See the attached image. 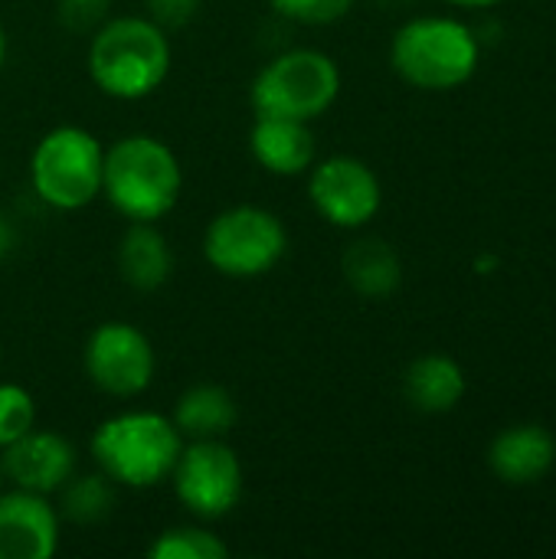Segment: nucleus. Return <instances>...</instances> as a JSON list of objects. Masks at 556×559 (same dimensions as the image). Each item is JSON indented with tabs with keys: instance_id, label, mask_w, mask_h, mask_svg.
Returning a JSON list of instances; mask_svg holds the SVG:
<instances>
[{
	"instance_id": "24",
	"label": "nucleus",
	"mask_w": 556,
	"mask_h": 559,
	"mask_svg": "<svg viewBox=\"0 0 556 559\" xmlns=\"http://www.w3.org/2000/svg\"><path fill=\"white\" fill-rule=\"evenodd\" d=\"M200 3L203 0H144V10H147L144 16L154 20L164 33H174L197 20Z\"/></svg>"
},
{
	"instance_id": "14",
	"label": "nucleus",
	"mask_w": 556,
	"mask_h": 559,
	"mask_svg": "<svg viewBox=\"0 0 556 559\" xmlns=\"http://www.w3.org/2000/svg\"><path fill=\"white\" fill-rule=\"evenodd\" d=\"M556 462V442L554 436L537 426V423H521V426H508L505 432L495 436L492 449H488V465L492 472L514 488L534 485L541 481Z\"/></svg>"
},
{
	"instance_id": "28",
	"label": "nucleus",
	"mask_w": 556,
	"mask_h": 559,
	"mask_svg": "<svg viewBox=\"0 0 556 559\" xmlns=\"http://www.w3.org/2000/svg\"><path fill=\"white\" fill-rule=\"evenodd\" d=\"M3 62H7V29L0 23V69H3Z\"/></svg>"
},
{
	"instance_id": "6",
	"label": "nucleus",
	"mask_w": 556,
	"mask_h": 559,
	"mask_svg": "<svg viewBox=\"0 0 556 559\" xmlns=\"http://www.w3.org/2000/svg\"><path fill=\"white\" fill-rule=\"evenodd\" d=\"M102 164L105 144L92 131L79 124H59L46 131L29 154L33 193L62 213L85 210L102 197Z\"/></svg>"
},
{
	"instance_id": "22",
	"label": "nucleus",
	"mask_w": 556,
	"mask_h": 559,
	"mask_svg": "<svg viewBox=\"0 0 556 559\" xmlns=\"http://www.w3.org/2000/svg\"><path fill=\"white\" fill-rule=\"evenodd\" d=\"M357 0H269V7L301 26H331L354 10Z\"/></svg>"
},
{
	"instance_id": "11",
	"label": "nucleus",
	"mask_w": 556,
	"mask_h": 559,
	"mask_svg": "<svg viewBox=\"0 0 556 559\" xmlns=\"http://www.w3.org/2000/svg\"><path fill=\"white\" fill-rule=\"evenodd\" d=\"M79 472L75 445L49 429H29L23 439L0 452V475L10 488H23L33 495L52 498L72 475Z\"/></svg>"
},
{
	"instance_id": "29",
	"label": "nucleus",
	"mask_w": 556,
	"mask_h": 559,
	"mask_svg": "<svg viewBox=\"0 0 556 559\" xmlns=\"http://www.w3.org/2000/svg\"><path fill=\"white\" fill-rule=\"evenodd\" d=\"M0 367H3V350H0Z\"/></svg>"
},
{
	"instance_id": "18",
	"label": "nucleus",
	"mask_w": 556,
	"mask_h": 559,
	"mask_svg": "<svg viewBox=\"0 0 556 559\" xmlns=\"http://www.w3.org/2000/svg\"><path fill=\"white\" fill-rule=\"evenodd\" d=\"M341 275L351 285V292H357L360 298L370 301H383L390 298L400 282H403V262L397 255V249L380 239V236H364L354 239L344 255H341Z\"/></svg>"
},
{
	"instance_id": "10",
	"label": "nucleus",
	"mask_w": 556,
	"mask_h": 559,
	"mask_svg": "<svg viewBox=\"0 0 556 559\" xmlns=\"http://www.w3.org/2000/svg\"><path fill=\"white\" fill-rule=\"evenodd\" d=\"M308 200L324 223L338 229H364L383 206V187L367 160L334 154L311 164Z\"/></svg>"
},
{
	"instance_id": "15",
	"label": "nucleus",
	"mask_w": 556,
	"mask_h": 559,
	"mask_svg": "<svg viewBox=\"0 0 556 559\" xmlns=\"http://www.w3.org/2000/svg\"><path fill=\"white\" fill-rule=\"evenodd\" d=\"M115 265L131 292L151 295L167 285L174 272V252L157 223H128V229L118 239Z\"/></svg>"
},
{
	"instance_id": "26",
	"label": "nucleus",
	"mask_w": 556,
	"mask_h": 559,
	"mask_svg": "<svg viewBox=\"0 0 556 559\" xmlns=\"http://www.w3.org/2000/svg\"><path fill=\"white\" fill-rule=\"evenodd\" d=\"M452 7H465V10H488V7H498L505 0H446Z\"/></svg>"
},
{
	"instance_id": "19",
	"label": "nucleus",
	"mask_w": 556,
	"mask_h": 559,
	"mask_svg": "<svg viewBox=\"0 0 556 559\" xmlns=\"http://www.w3.org/2000/svg\"><path fill=\"white\" fill-rule=\"evenodd\" d=\"M115 491L118 485L102 475V472H92V475H72L56 495H59V518L72 521V524H82V527H92V524H102L111 508H115Z\"/></svg>"
},
{
	"instance_id": "20",
	"label": "nucleus",
	"mask_w": 556,
	"mask_h": 559,
	"mask_svg": "<svg viewBox=\"0 0 556 559\" xmlns=\"http://www.w3.org/2000/svg\"><path fill=\"white\" fill-rule=\"evenodd\" d=\"M151 559H226L229 547L203 524H180V527H167L161 531L151 547Z\"/></svg>"
},
{
	"instance_id": "3",
	"label": "nucleus",
	"mask_w": 556,
	"mask_h": 559,
	"mask_svg": "<svg viewBox=\"0 0 556 559\" xmlns=\"http://www.w3.org/2000/svg\"><path fill=\"white\" fill-rule=\"evenodd\" d=\"M184 449V436L154 409H128L115 413L92 432L88 452L102 475H108L118 488L147 491L170 478L177 455Z\"/></svg>"
},
{
	"instance_id": "27",
	"label": "nucleus",
	"mask_w": 556,
	"mask_h": 559,
	"mask_svg": "<svg viewBox=\"0 0 556 559\" xmlns=\"http://www.w3.org/2000/svg\"><path fill=\"white\" fill-rule=\"evenodd\" d=\"M377 7H383V10H397V7H406V3H413V0H374Z\"/></svg>"
},
{
	"instance_id": "1",
	"label": "nucleus",
	"mask_w": 556,
	"mask_h": 559,
	"mask_svg": "<svg viewBox=\"0 0 556 559\" xmlns=\"http://www.w3.org/2000/svg\"><path fill=\"white\" fill-rule=\"evenodd\" d=\"M184 193V167L174 147L154 134H125L105 147L102 197L128 223L164 219Z\"/></svg>"
},
{
	"instance_id": "25",
	"label": "nucleus",
	"mask_w": 556,
	"mask_h": 559,
	"mask_svg": "<svg viewBox=\"0 0 556 559\" xmlns=\"http://www.w3.org/2000/svg\"><path fill=\"white\" fill-rule=\"evenodd\" d=\"M13 249H16V229H13V223L0 213V259H7Z\"/></svg>"
},
{
	"instance_id": "7",
	"label": "nucleus",
	"mask_w": 556,
	"mask_h": 559,
	"mask_svg": "<svg viewBox=\"0 0 556 559\" xmlns=\"http://www.w3.org/2000/svg\"><path fill=\"white\" fill-rule=\"evenodd\" d=\"M285 252L288 229L265 206H229L203 229V259L223 278H262L285 259Z\"/></svg>"
},
{
	"instance_id": "2",
	"label": "nucleus",
	"mask_w": 556,
	"mask_h": 559,
	"mask_svg": "<svg viewBox=\"0 0 556 559\" xmlns=\"http://www.w3.org/2000/svg\"><path fill=\"white\" fill-rule=\"evenodd\" d=\"M170 62V39L147 16H108L88 36V75L102 95L118 102L154 95L164 85Z\"/></svg>"
},
{
	"instance_id": "13",
	"label": "nucleus",
	"mask_w": 556,
	"mask_h": 559,
	"mask_svg": "<svg viewBox=\"0 0 556 559\" xmlns=\"http://www.w3.org/2000/svg\"><path fill=\"white\" fill-rule=\"evenodd\" d=\"M249 154L265 174L301 177L318 160V138L311 131V121L256 115V124L249 131Z\"/></svg>"
},
{
	"instance_id": "8",
	"label": "nucleus",
	"mask_w": 556,
	"mask_h": 559,
	"mask_svg": "<svg viewBox=\"0 0 556 559\" xmlns=\"http://www.w3.org/2000/svg\"><path fill=\"white\" fill-rule=\"evenodd\" d=\"M167 481L190 518L223 521L242 498V462L226 439L184 442Z\"/></svg>"
},
{
	"instance_id": "21",
	"label": "nucleus",
	"mask_w": 556,
	"mask_h": 559,
	"mask_svg": "<svg viewBox=\"0 0 556 559\" xmlns=\"http://www.w3.org/2000/svg\"><path fill=\"white\" fill-rule=\"evenodd\" d=\"M36 426V400L20 383H0V452Z\"/></svg>"
},
{
	"instance_id": "30",
	"label": "nucleus",
	"mask_w": 556,
	"mask_h": 559,
	"mask_svg": "<svg viewBox=\"0 0 556 559\" xmlns=\"http://www.w3.org/2000/svg\"><path fill=\"white\" fill-rule=\"evenodd\" d=\"M0 491H3V475H0Z\"/></svg>"
},
{
	"instance_id": "5",
	"label": "nucleus",
	"mask_w": 556,
	"mask_h": 559,
	"mask_svg": "<svg viewBox=\"0 0 556 559\" xmlns=\"http://www.w3.org/2000/svg\"><path fill=\"white\" fill-rule=\"evenodd\" d=\"M341 95V69L321 49H285L252 79L249 105L256 115L318 121Z\"/></svg>"
},
{
	"instance_id": "23",
	"label": "nucleus",
	"mask_w": 556,
	"mask_h": 559,
	"mask_svg": "<svg viewBox=\"0 0 556 559\" xmlns=\"http://www.w3.org/2000/svg\"><path fill=\"white\" fill-rule=\"evenodd\" d=\"M111 0H56V16L69 33H95L108 20Z\"/></svg>"
},
{
	"instance_id": "4",
	"label": "nucleus",
	"mask_w": 556,
	"mask_h": 559,
	"mask_svg": "<svg viewBox=\"0 0 556 559\" xmlns=\"http://www.w3.org/2000/svg\"><path fill=\"white\" fill-rule=\"evenodd\" d=\"M482 59L478 36L456 16H413L390 43L393 72L423 92H452L465 85Z\"/></svg>"
},
{
	"instance_id": "17",
	"label": "nucleus",
	"mask_w": 556,
	"mask_h": 559,
	"mask_svg": "<svg viewBox=\"0 0 556 559\" xmlns=\"http://www.w3.org/2000/svg\"><path fill=\"white\" fill-rule=\"evenodd\" d=\"M465 370L446 354H423L403 373V396L416 413L442 416L452 413L465 396Z\"/></svg>"
},
{
	"instance_id": "12",
	"label": "nucleus",
	"mask_w": 556,
	"mask_h": 559,
	"mask_svg": "<svg viewBox=\"0 0 556 559\" xmlns=\"http://www.w3.org/2000/svg\"><path fill=\"white\" fill-rule=\"evenodd\" d=\"M59 511L46 495L0 491V559H49L59 550Z\"/></svg>"
},
{
	"instance_id": "16",
	"label": "nucleus",
	"mask_w": 556,
	"mask_h": 559,
	"mask_svg": "<svg viewBox=\"0 0 556 559\" xmlns=\"http://www.w3.org/2000/svg\"><path fill=\"white\" fill-rule=\"evenodd\" d=\"M170 423L177 426L184 442L226 439L239 423V403L220 383H193L177 396Z\"/></svg>"
},
{
	"instance_id": "9",
	"label": "nucleus",
	"mask_w": 556,
	"mask_h": 559,
	"mask_svg": "<svg viewBox=\"0 0 556 559\" xmlns=\"http://www.w3.org/2000/svg\"><path fill=\"white\" fill-rule=\"evenodd\" d=\"M82 370L98 393L111 400H131L151 386L157 354L141 328L128 321H105L85 341Z\"/></svg>"
}]
</instances>
